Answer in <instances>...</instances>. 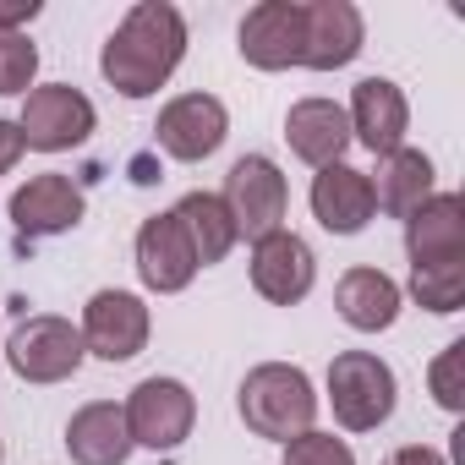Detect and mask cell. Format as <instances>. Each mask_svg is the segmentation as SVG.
Masks as SVG:
<instances>
[{
  "mask_svg": "<svg viewBox=\"0 0 465 465\" xmlns=\"http://www.w3.org/2000/svg\"><path fill=\"white\" fill-rule=\"evenodd\" d=\"M427 394L438 411L465 416V340H449L427 367Z\"/></svg>",
  "mask_w": 465,
  "mask_h": 465,
  "instance_id": "d4e9b609",
  "label": "cell"
},
{
  "mask_svg": "<svg viewBox=\"0 0 465 465\" xmlns=\"http://www.w3.org/2000/svg\"><path fill=\"white\" fill-rule=\"evenodd\" d=\"M383 465H449V460H443V449H432V443H400Z\"/></svg>",
  "mask_w": 465,
  "mask_h": 465,
  "instance_id": "83f0119b",
  "label": "cell"
},
{
  "mask_svg": "<svg viewBox=\"0 0 465 465\" xmlns=\"http://www.w3.org/2000/svg\"><path fill=\"white\" fill-rule=\"evenodd\" d=\"M45 17V0H0V28L6 34H28V23Z\"/></svg>",
  "mask_w": 465,
  "mask_h": 465,
  "instance_id": "4316f807",
  "label": "cell"
},
{
  "mask_svg": "<svg viewBox=\"0 0 465 465\" xmlns=\"http://www.w3.org/2000/svg\"><path fill=\"white\" fill-rule=\"evenodd\" d=\"M318 405H323L318 383L296 361H258V367H247V378L236 389V411H242L247 432H258L269 443H291V438L312 432Z\"/></svg>",
  "mask_w": 465,
  "mask_h": 465,
  "instance_id": "7a4b0ae2",
  "label": "cell"
},
{
  "mask_svg": "<svg viewBox=\"0 0 465 465\" xmlns=\"http://www.w3.org/2000/svg\"><path fill=\"white\" fill-rule=\"evenodd\" d=\"M219 203L230 208V219H236L242 242H263V236H274V230H285V208H291L285 170L269 153H242L224 170Z\"/></svg>",
  "mask_w": 465,
  "mask_h": 465,
  "instance_id": "277c9868",
  "label": "cell"
},
{
  "mask_svg": "<svg viewBox=\"0 0 465 465\" xmlns=\"http://www.w3.org/2000/svg\"><path fill=\"white\" fill-rule=\"evenodd\" d=\"M39 88V45L0 28V99H28Z\"/></svg>",
  "mask_w": 465,
  "mask_h": 465,
  "instance_id": "cb8c5ba5",
  "label": "cell"
},
{
  "mask_svg": "<svg viewBox=\"0 0 465 465\" xmlns=\"http://www.w3.org/2000/svg\"><path fill=\"white\" fill-rule=\"evenodd\" d=\"M224 137H230V110L213 94H175V99H164V110L153 121V148L175 164L213 159L224 148Z\"/></svg>",
  "mask_w": 465,
  "mask_h": 465,
  "instance_id": "9c48e42d",
  "label": "cell"
},
{
  "mask_svg": "<svg viewBox=\"0 0 465 465\" xmlns=\"http://www.w3.org/2000/svg\"><path fill=\"white\" fill-rule=\"evenodd\" d=\"M132 263H137V280H143V291H153V296H181L203 269H197V252H192V242H186V230H181V219L164 208V213H148L143 224H137V242H132Z\"/></svg>",
  "mask_w": 465,
  "mask_h": 465,
  "instance_id": "8fae6325",
  "label": "cell"
},
{
  "mask_svg": "<svg viewBox=\"0 0 465 465\" xmlns=\"http://www.w3.org/2000/svg\"><path fill=\"white\" fill-rule=\"evenodd\" d=\"M186 17L170 0H137L99 50V72L121 99H153L186 61Z\"/></svg>",
  "mask_w": 465,
  "mask_h": 465,
  "instance_id": "6da1fadb",
  "label": "cell"
},
{
  "mask_svg": "<svg viewBox=\"0 0 465 465\" xmlns=\"http://www.w3.org/2000/svg\"><path fill=\"white\" fill-rule=\"evenodd\" d=\"M17 132H23V148H34V153H66V148H83L99 132V110L72 83H39L23 99Z\"/></svg>",
  "mask_w": 465,
  "mask_h": 465,
  "instance_id": "52a82bcc",
  "label": "cell"
},
{
  "mask_svg": "<svg viewBox=\"0 0 465 465\" xmlns=\"http://www.w3.org/2000/svg\"><path fill=\"white\" fill-rule=\"evenodd\" d=\"M77 334H83V351L99 356V361H132L148 351V334H153V312L137 291H121V285H104L83 302V318H77Z\"/></svg>",
  "mask_w": 465,
  "mask_h": 465,
  "instance_id": "ba28073f",
  "label": "cell"
},
{
  "mask_svg": "<svg viewBox=\"0 0 465 465\" xmlns=\"http://www.w3.org/2000/svg\"><path fill=\"white\" fill-rule=\"evenodd\" d=\"M6 361H12V372L23 383L50 389V383L77 378L83 361H88V351H83V334H77L72 318H61V312H28L12 329V340H6Z\"/></svg>",
  "mask_w": 465,
  "mask_h": 465,
  "instance_id": "5b68a950",
  "label": "cell"
},
{
  "mask_svg": "<svg viewBox=\"0 0 465 465\" xmlns=\"http://www.w3.org/2000/svg\"><path fill=\"white\" fill-rule=\"evenodd\" d=\"M372 181V203H378V213H389V219H411L432 192H438V164H432V153H421V148H394V153H383L378 159V170L367 175Z\"/></svg>",
  "mask_w": 465,
  "mask_h": 465,
  "instance_id": "ffe728a7",
  "label": "cell"
},
{
  "mask_svg": "<svg viewBox=\"0 0 465 465\" xmlns=\"http://www.w3.org/2000/svg\"><path fill=\"white\" fill-rule=\"evenodd\" d=\"M318 400H329V411L345 432H378L400 405V378L378 351H340L329 361Z\"/></svg>",
  "mask_w": 465,
  "mask_h": 465,
  "instance_id": "3957f363",
  "label": "cell"
},
{
  "mask_svg": "<svg viewBox=\"0 0 465 465\" xmlns=\"http://www.w3.org/2000/svg\"><path fill=\"white\" fill-rule=\"evenodd\" d=\"M247 274H252V291H258L269 307H296V302H307L312 285H318V252L296 236V230H274V236L252 242Z\"/></svg>",
  "mask_w": 465,
  "mask_h": 465,
  "instance_id": "4fadbf2b",
  "label": "cell"
},
{
  "mask_svg": "<svg viewBox=\"0 0 465 465\" xmlns=\"http://www.w3.org/2000/svg\"><path fill=\"white\" fill-rule=\"evenodd\" d=\"M405 258H411V269L465 263V197L460 192H432L405 219Z\"/></svg>",
  "mask_w": 465,
  "mask_h": 465,
  "instance_id": "d6986e66",
  "label": "cell"
},
{
  "mask_svg": "<svg viewBox=\"0 0 465 465\" xmlns=\"http://www.w3.org/2000/svg\"><path fill=\"white\" fill-rule=\"evenodd\" d=\"M121 411H126L132 449H153V454H175L197 427V394L181 378H164V372L143 378L121 400Z\"/></svg>",
  "mask_w": 465,
  "mask_h": 465,
  "instance_id": "8992f818",
  "label": "cell"
},
{
  "mask_svg": "<svg viewBox=\"0 0 465 465\" xmlns=\"http://www.w3.org/2000/svg\"><path fill=\"white\" fill-rule=\"evenodd\" d=\"M345 121H351V143H361L372 159H383V153L405 148V137H411V99L394 77H361L351 88Z\"/></svg>",
  "mask_w": 465,
  "mask_h": 465,
  "instance_id": "5bb4252c",
  "label": "cell"
},
{
  "mask_svg": "<svg viewBox=\"0 0 465 465\" xmlns=\"http://www.w3.org/2000/svg\"><path fill=\"white\" fill-rule=\"evenodd\" d=\"M285 143L302 164L323 170V164H345L351 153V121H345V104L323 99V94H307L285 110Z\"/></svg>",
  "mask_w": 465,
  "mask_h": 465,
  "instance_id": "e0dca14e",
  "label": "cell"
},
{
  "mask_svg": "<svg viewBox=\"0 0 465 465\" xmlns=\"http://www.w3.org/2000/svg\"><path fill=\"white\" fill-rule=\"evenodd\" d=\"M280 449H285L280 465H356V449L345 438L323 432V427H312V432H302V438H291Z\"/></svg>",
  "mask_w": 465,
  "mask_h": 465,
  "instance_id": "484cf974",
  "label": "cell"
},
{
  "mask_svg": "<svg viewBox=\"0 0 465 465\" xmlns=\"http://www.w3.org/2000/svg\"><path fill=\"white\" fill-rule=\"evenodd\" d=\"M367 50V17L356 0H302V66L340 72Z\"/></svg>",
  "mask_w": 465,
  "mask_h": 465,
  "instance_id": "7c38bea8",
  "label": "cell"
},
{
  "mask_svg": "<svg viewBox=\"0 0 465 465\" xmlns=\"http://www.w3.org/2000/svg\"><path fill=\"white\" fill-rule=\"evenodd\" d=\"M6 213H12V224H17V236L45 242V236H72V230L88 219V197H83V186H77L72 175L45 170V175H28V181L6 197Z\"/></svg>",
  "mask_w": 465,
  "mask_h": 465,
  "instance_id": "30bf717a",
  "label": "cell"
},
{
  "mask_svg": "<svg viewBox=\"0 0 465 465\" xmlns=\"http://www.w3.org/2000/svg\"><path fill=\"white\" fill-rule=\"evenodd\" d=\"M0 465H6V443H0Z\"/></svg>",
  "mask_w": 465,
  "mask_h": 465,
  "instance_id": "f546056e",
  "label": "cell"
},
{
  "mask_svg": "<svg viewBox=\"0 0 465 465\" xmlns=\"http://www.w3.org/2000/svg\"><path fill=\"white\" fill-rule=\"evenodd\" d=\"M334 312H340V323L356 329V334H383V329L400 323L405 291H400L394 274H383V269H372V263H356V269H345L340 285H334Z\"/></svg>",
  "mask_w": 465,
  "mask_h": 465,
  "instance_id": "ac0fdd59",
  "label": "cell"
},
{
  "mask_svg": "<svg viewBox=\"0 0 465 465\" xmlns=\"http://www.w3.org/2000/svg\"><path fill=\"white\" fill-rule=\"evenodd\" d=\"M28 148H23V132H17V121H6L0 115V175L6 170H17V159H23Z\"/></svg>",
  "mask_w": 465,
  "mask_h": 465,
  "instance_id": "f1b7e54d",
  "label": "cell"
},
{
  "mask_svg": "<svg viewBox=\"0 0 465 465\" xmlns=\"http://www.w3.org/2000/svg\"><path fill=\"white\" fill-rule=\"evenodd\" d=\"M236 50L252 72L302 66V0H258L236 28Z\"/></svg>",
  "mask_w": 465,
  "mask_h": 465,
  "instance_id": "9a60e30c",
  "label": "cell"
},
{
  "mask_svg": "<svg viewBox=\"0 0 465 465\" xmlns=\"http://www.w3.org/2000/svg\"><path fill=\"white\" fill-rule=\"evenodd\" d=\"M307 203H312V219L329 230V236H361V230L378 219L372 181L356 164H323V170H312Z\"/></svg>",
  "mask_w": 465,
  "mask_h": 465,
  "instance_id": "2e32d148",
  "label": "cell"
},
{
  "mask_svg": "<svg viewBox=\"0 0 465 465\" xmlns=\"http://www.w3.org/2000/svg\"><path fill=\"white\" fill-rule=\"evenodd\" d=\"M421 312L432 318H454L465 307V263H421L411 269V285H400Z\"/></svg>",
  "mask_w": 465,
  "mask_h": 465,
  "instance_id": "603a6c76",
  "label": "cell"
},
{
  "mask_svg": "<svg viewBox=\"0 0 465 465\" xmlns=\"http://www.w3.org/2000/svg\"><path fill=\"white\" fill-rule=\"evenodd\" d=\"M66 454L72 465H126L132 460V432L121 400H88L66 421Z\"/></svg>",
  "mask_w": 465,
  "mask_h": 465,
  "instance_id": "44dd1931",
  "label": "cell"
},
{
  "mask_svg": "<svg viewBox=\"0 0 465 465\" xmlns=\"http://www.w3.org/2000/svg\"><path fill=\"white\" fill-rule=\"evenodd\" d=\"M170 213H175L181 230H186V242H192V252H197V269H213V263H224L230 252L242 247L236 219H230V208L219 203V192H186Z\"/></svg>",
  "mask_w": 465,
  "mask_h": 465,
  "instance_id": "7402d4cb",
  "label": "cell"
}]
</instances>
